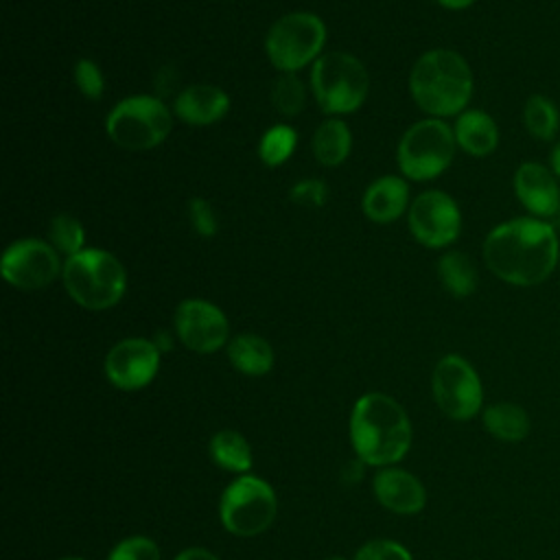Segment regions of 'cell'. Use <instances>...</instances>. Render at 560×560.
<instances>
[{
    "label": "cell",
    "instance_id": "cell-1",
    "mask_svg": "<svg viewBox=\"0 0 560 560\" xmlns=\"http://www.w3.org/2000/svg\"><path fill=\"white\" fill-rule=\"evenodd\" d=\"M481 252L486 267L499 280L514 287H536L553 273L560 241L549 221L516 217L492 228Z\"/></svg>",
    "mask_w": 560,
    "mask_h": 560
},
{
    "label": "cell",
    "instance_id": "cell-2",
    "mask_svg": "<svg viewBox=\"0 0 560 560\" xmlns=\"http://www.w3.org/2000/svg\"><path fill=\"white\" fill-rule=\"evenodd\" d=\"M350 442L368 466L400 462L411 446V424L405 409L387 394H363L350 413Z\"/></svg>",
    "mask_w": 560,
    "mask_h": 560
},
{
    "label": "cell",
    "instance_id": "cell-3",
    "mask_svg": "<svg viewBox=\"0 0 560 560\" xmlns=\"http://www.w3.org/2000/svg\"><path fill=\"white\" fill-rule=\"evenodd\" d=\"M409 92L413 103L431 118L459 116L472 96L470 66L455 50H429L411 68Z\"/></svg>",
    "mask_w": 560,
    "mask_h": 560
},
{
    "label": "cell",
    "instance_id": "cell-4",
    "mask_svg": "<svg viewBox=\"0 0 560 560\" xmlns=\"http://www.w3.org/2000/svg\"><path fill=\"white\" fill-rule=\"evenodd\" d=\"M63 287L68 295L88 311H105L120 302L127 289L122 262L105 249L85 247L63 262Z\"/></svg>",
    "mask_w": 560,
    "mask_h": 560
},
{
    "label": "cell",
    "instance_id": "cell-5",
    "mask_svg": "<svg viewBox=\"0 0 560 560\" xmlns=\"http://www.w3.org/2000/svg\"><path fill=\"white\" fill-rule=\"evenodd\" d=\"M311 90L324 114H352L368 96L370 77L354 55L335 50L313 61Z\"/></svg>",
    "mask_w": 560,
    "mask_h": 560
},
{
    "label": "cell",
    "instance_id": "cell-6",
    "mask_svg": "<svg viewBox=\"0 0 560 560\" xmlns=\"http://www.w3.org/2000/svg\"><path fill=\"white\" fill-rule=\"evenodd\" d=\"M173 127L168 107L149 94H133L112 107L105 120L109 140L125 151H149L166 140Z\"/></svg>",
    "mask_w": 560,
    "mask_h": 560
},
{
    "label": "cell",
    "instance_id": "cell-7",
    "mask_svg": "<svg viewBox=\"0 0 560 560\" xmlns=\"http://www.w3.org/2000/svg\"><path fill=\"white\" fill-rule=\"evenodd\" d=\"M455 147V133L442 118H424L402 133L396 162L407 179L429 182L451 166Z\"/></svg>",
    "mask_w": 560,
    "mask_h": 560
},
{
    "label": "cell",
    "instance_id": "cell-8",
    "mask_svg": "<svg viewBox=\"0 0 560 560\" xmlns=\"http://www.w3.org/2000/svg\"><path fill=\"white\" fill-rule=\"evenodd\" d=\"M278 514V499L273 488L254 475L236 477L221 494L219 516L221 525L234 536L262 534Z\"/></svg>",
    "mask_w": 560,
    "mask_h": 560
},
{
    "label": "cell",
    "instance_id": "cell-9",
    "mask_svg": "<svg viewBox=\"0 0 560 560\" xmlns=\"http://www.w3.org/2000/svg\"><path fill=\"white\" fill-rule=\"evenodd\" d=\"M324 42L326 26L322 18L308 11H295L271 24L265 37V50L273 68L280 72H295L319 57Z\"/></svg>",
    "mask_w": 560,
    "mask_h": 560
},
{
    "label": "cell",
    "instance_id": "cell-10",
    "mask_svg": "<svg viewBox=\"0 0 560 560\" xmlns=\"http://www.w3.org/2000/svg\"><path fill=\"white\" fill-rule=\"evenodd\" d=\"M431 392L440 411L451 420L466 422L481 411V378L459 354H446L438 361L431 376Z\"/></svg>",
    "mask_w": 560,
    "mask_h": 560
},
{
    "label": "cell",
    "instance_id": "cell-11",
    "mask_svg": "<svg viewBox=\"0 0 560 560\" xmlns=\"http://www.w3.org/2000/svg\"><path fill=\"white\" fill-rule=\"evenodd\" d=\"M0 271L11 287L20 291H39L63 271V265L50 243L20 238L4 249Z\"/></svg>",
    "mask_w": 560,
    "mask_h": 560
},
{
    "label": "cell",
    "instance_id": "cell-12",
    "mask_svg": "<svg viewBox=\"0 0 560 560\" xmlns=\"http://www.w3.org/2000/svg\"><path fill=\"white\" fill-rule=\"evenodd\" d=\"M411 236L431 249L446 247L457 241L462 232V212L451 195L444 190H424L409 203Z\"/></svg>",
    "mask_w": 560,
    "mask_h": 560
},
{
    "label": "cell",
    "instance_id": "cell-13",
    "mask_svg": "<svg viewBox=\"0 0 560 560\" xmlns=\"http://www.w3.org/2000/svg\"><path fill=\"white\" fill-rule=\"evenodd\" d=\"M175 332L188 350L210 354L228 343L230 324L217 304L190 298L179 302L175 311Z\"/></svg>",
    "mask_w": 560,
    "mask_h": 560
},
{
    "label": "cell",
    "instance_id": "cell-14",
    "mask_svg": "<svg viewBox=\"0 0 560 560\" xmlns=\"http://www.w3.org/2000/svg\"><path fill=\"white\" fill-rule=\"evenodd\" d=\"M105 376L122 392L147 387L160 370V348L144 337H127L114 343L105 357Z\"/></svg>",
    "mask_w": 560,
    "mask_h": 560
},
{
    "label": "cell",
    "instance_id": "cell-15",
    "mask_svg": "<svg viewBox=\"0 0 560 560\" xmlns=\"http://www.w3.org/2000/svg\"><path fill=\"white\" fill-rule=\"evenodd\" d=\"M514 192L529 217L547 221L560 212V179L540 162H523L516 168Z\"/></svg>",
    "mask_w": 560,
    "mask_h": 560
},
{
    "label": "cell",
    "instance_id": "cell-16",
    "mask_svg": "<svg viewBox=\"0 0 560 560\" xmlns=\"http://www.w3.org/2000/svg\"><path fill=\"white\" fill-rule=\"evenodd\" d=\"M372 486L378 503L394 514H416L427 503V490L422 481L402 468H381L374 475Z\"/></svg>",
    "mask_w": 560,
    "mask_h": 560
},
{
    "label": "cell",
    "instance_id": "cell-17",
    "mask_svg": "<svg viewBox=\"0 0 560 560\" xmlns=\"http://www.w3.org/2000/svg\"><path fill=\"white\" fill-rule=\"evenodd\" d=\"M230 109V96L225 90L210 83H195L184 88L173 103V112L188 125H212L221 120Z\"/></svg>",
    "mask_w": 560,
    "mask_h": 560
},
{
    "label": "cell",
    "instance_id": "cell-18",
    "mask_svg": "<svg viewBox=\"0 0 560 560\" xmlns=\"http://www.w3.org/2000/svg\"><path fill=\"white\" fill-rule=\"evenodd\" d=\"M409 206V186L398 175H383L374 179L363 197L361 210L374 223H392L396 221Z\"/></svg>",
    "mask_w": 560,
    "mask_h": 560
},
{
    "label": "cell",
    "instance_id": "cell-19",
    "mask_svg": "<svg viewBox=\"0 0 560 560\" xmlns=\"http://www.w3.org/2000/svg\"><path fill=\"white\" fill-rule=\"evenodd\" d=\"M453 133L457 147L475 158L490 155L499 144V127L483 109H464L455 120Z\"/></svg>",
    "mask_w": 560,
    "mask_h": 560
},
{
    "label": "cell",
    "instance_id": "cell-20",
    "mask_svg": "<svg viewBox=\"0 0 560 560\" xmlns=\"http://www.w3.org/2000/svg\"><path fill=\"white\" fill-rule=\"evenodd\" d=\"M228 359L230 363L247 376H262L273 368V350L267 339L243 332L228 341Z\"/></svg>",
    "mask_w": 560,
    "mask_h": 560
},
{
    "label": "cell",
    "instance_id": "cell-21",
    "mask_svg": "<svg viewBox=\"0 0 560 560\" xmlns=\"http://www.w3.org/2000/svg\"><path fill=\"white\" fill-rule=\"evenodd\" d=\"M486 431L501 442H523L532 429L529 416L514 402H494L483 409Z\"/></svg>",
    "mask_w": 560,
    "mask_h": 560
},
{
    "label": "cell",
    "instance_id": "cell-22",
    "mask_svg": "<svg viewBox=\"0 0 560 560\" xmlns=\"http://www.w3.org/2000/svg\"><path fill=\"white\" fill-rule=\"evenodd\" d=\"M313 155L322 166H339L352 149V133L339 118L324 120L313 136Z\"/></svg>",
    "mask_w": 560,
    "mask_h": 560
},
{
    "label": "cell",
    "instance_id": "cell-23",
    "mask_svg": "<svg viewBox=\"0 0 560 560\" xmlns=\"http://www.w3.org/2000/svg\"><path fill=\"white\" fill-rule=\"evenodd\" d=\"M210 457L212 462L223 468V470H230V472H243L247 475L249 468H252V448H249V442L245 440L243 433L234 431V429H223V431H217L212 438H210Z\"/></svg>",
    "mask_w": 560,
    "mask_h": 560
},
{
    "label": "cell",
    "instance_id": "cell-24",
    "mask_svg": "<svg viewBox=\"0 0 560 560\" xmlns=\"http://www.w3.org/2000/svg\"><path fill=\"white\" fill-rule=\"evenodd\" d=\"M438 276L442 287L455 298H468L475 293L479 276L477 267L464 252H446L438 260Z\"/></svg>",
    "mask_w": 560,
    "mask_h": 560
},
{
    "label": "cell",
    "instance_id": "cell-25",
    "mask_svg": "<svg viewBox=\"0 0 560 560\" xmlns=\"http://www.w3.org/2000/svg\"><path fill=\"white\" fill-rule=\"evenodd\" d=\"M523 122L532 138L549 142L560 129V112L545 94H532L523 105Z\"/></svg>",
    "mask_w": 560,
    "mask_h": 560
},
{
    "label": "cell",
    "instance_id": "cell-26",
    "mask_svg": "<svg viewBox=\"0 0 560 560\" xmlns=\"http://www.w3.org/2000/svg\"><path fill=\"white\" fill-rule=\"evenodd\" d=\"M295 142H298V133L291 125H282V122L271 125L258 142V158L267 166H280L291 158Z\"/></svg>",
    "mask_w": 560,
    "mask_h": 560
},
{
    "label": "cell",
    "instance_id": "cell-27",
    "mask_svg": "<svg viewBox=\"0 0 560 560\" xmlns=\"http://www.w3.org/2000/svg\"><path fill=\"white\" fill-rule=\"evenodd\" d=\"M48 236L50 245L66 256H74L81 249H85V230L72 214L61 212L52 217L48 225Z\"/></svg>",
    "mask_w": 560,
    "mask_h": 560
},
{
    "label": "cell",
    "instance_id": "cell-28",
    "mask_svg": "<svg viewBox=\"0 0 560 560\" xmlns=\"http://www.w3.org/2000/svg\"><path fill=\"white\" fill-rule=\"evenodd\" d=\"M271 103L284 116H298L306 103V88L295 72H282L271 85Z\"/></svg>",
    "mask_w": 560,
    "mask_h": 560
},
{
    "label": "cell",
    "instance_id": "cell-29",
    "mask_svg": "<svg viewBox=\"0 0 560 560\" xmlns=\"http://www.w3.org/2000/svg\"><path fill=\"white\" fill-rule=\"evenodd\" d=\"M107 560H162L160 547L149 536L122 538L107 556Z\"/></svg>",
    "mask_w": 560,
    "mask_h": 560
},
{
    "label": "cell",
    "instance_id": "cell-30",
    "mask_svg": "<svg viewBox=\"0 0 560 560\" xmlns=\"http://www.w3.org/2000/svg\"><path fill=\"white\" fill-rule=\"evenodd\" d=\"M74 83L79 92L90 101H98L105 90V77L92 59H79L74 63Z\"/></svg>",
    "mask_w": 560,
    "mask_h": 560
},
{
    "label": "cell",
    "instance_id": "cell-31",
    "mask_svg": "<svg viewBox=\"0 0 560 560\" xmlns=\"http://www.w3.org/2000/svg\"><path fill=\"white\" fill-rule=\"evenodd\" d=\"M354 560H413L409 549L396 540L376 538L359 547Z\"/></svg>",
    "mask_w": 560,
    "mask_h": 560
},
{
    "label": "cell",
    "instance_id": "cell-32",
    "mask_svg": "<svg viewBox=\"0 0 560 560\" xmlns=\"http://www.w3.org/2000/svg\"><path fill=\"white\" fill-rule=\"evenodd\" d=\"M188 217H190V223H192V228L199 236L212 238L217 234V230H219L217 214L203 197H192L188 201Z\"/></svg>",
    "mask_w": 560,
    "mask_h": 560
},
{
    "label": "cell",
    "instance_id": "cell-33",
    "mask_svg": "<svg viewBox=\"0 0 560 560\" xmlns=\"http://www.w3.org/2000/svg\"><path fill=\"white\" fill-rule=\"evenodd\" d=\"M326 186L322 179H302L291 188V201L300 203V206H308V208H317L324 203L326 199Z\"/></svg>",
    "mask_w": 560,
    "mask_h": 560
},
{
    "label": "cell",
    "instance_id": "cell-34",
    "mask_svg": "<svg viewBox=\"0 0 560 560\" xmlns=\"http://www.w3.org/2000/svg\"><path fill=\"white\" fill-rule=\"evenodd\" d=\"M175 560H219L212 551L203 547H188L175 556Z\"/></svg>",
    "mask_w": 560,
    "mask_h": 560
},
{
    "label": "cell",
    "instance_id": "cell-35",
    "mask_svg": "<svg viewBox=\"0 0 560 560\" xmlns=\"http://www.w3.org/2000/svg\"><path fill=\"white\" fill-rule=\"evenodd\" d=\"M440 7L444 9H451V11H462L466 7H470L475 0H435Z\"/></svg>",
    "mask_w": 560,
    "mask_h": 560
},
{
    "label": "cell",
    "instance_id": "cell-36",
    "mask_svg": "<svg viewBox=\"0 0 560 560\" xmlns=\"http://www.w3.org/2000/svg\"><path fill=\"white\" fill-rule=\"evenodd\" d=\"M549 168L553 171V175L560 179V142L551 149L549 153Z\"/></svg>",
    "mask_w": 560,
    "mask_h": 560
},
{
    "label": "cell",
    "instance_id": "cell-37",
    "mask_svg": "<svg viewBox=\"0 0 560 560\" xmlns=\"http://www.w3.org/2000/svg\"><path fill=\"white\" fill-rule=\"evenodd\" d=\"M324 560H348V558H343V556H332V558H324Z\"/></svg>",
    "mask_w": 560,
    "mask_h": 560
},
{
    "label": "cell",
    "instance_id": "cell-38",
    "mask_svg": "<svg viewBox=\"0 0 560 560\" xmlns=\"http://www.w3.org/2000/svg\"><path fill=\"white\" fill-rule=\"evenodd\" d=\"M59 560H85V558H74V556H68V558H59Z\"/></svg>",
    "mask_w": 560,
    "mask_h": 560
}]
</instances>
